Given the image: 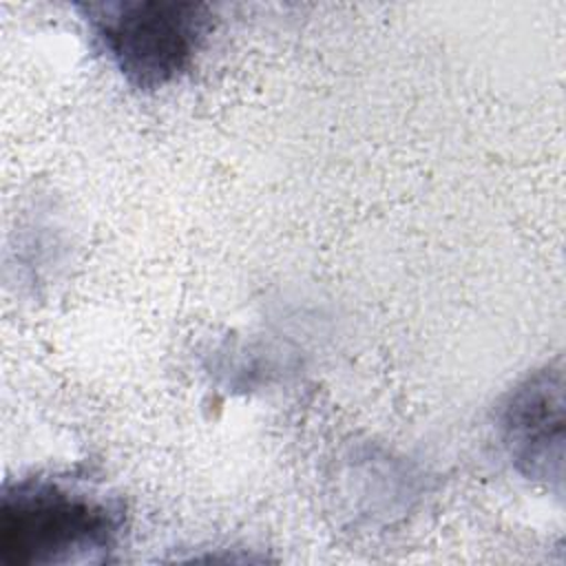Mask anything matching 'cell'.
I'll list each match as a JSON object with an SVG mask.
<instances>
[{
  "label": "cell",
  "instance_id": "obj_2",
  "mask_svg": "<svg viewBox=\"0 0 566 566\" xmlns=\"http://www.w3.org/2000/svg\"><path fill=\"white\" fill-rule=\"evenodd\" d=\"M82 11L99 53L139 91L188 73L212 31V9L188 0L91 2Z\"/></svg>",
  "mask_w": 566,
  "mask_h": 566
},
{
  "label": "cell",
  "instance_id": "obj_1",
  "mask_svg": "<svg viewBox=\"0 0 566 566\" xmlns=\"http://www.w3.org/2000/svg\"><path fill=\"white\" fill-rule=\"evenodd\" d=\"M126 526L122 500L80 480L31 475L0 497V557L9 566L102 562Z\"/></svg>",
  "mask_w": 566,
  "mask_h": 566
},
{
  "label": "cell",
  "instance_id": "obj_3",
  "mask_svg": "<svg viewBox=\"0 0 566 566\" xmlns=\"http://www.w3.org/2000/svg\"><path fill=\"white\" fill-rule=\"evenodd\" d=\"M502 444L528 480L562 482L564 460V376L546 365L509 391L497 409Z\"/></svg>",
  "mask_w": 566,
  "mask_h": 566
}]
</instances>
